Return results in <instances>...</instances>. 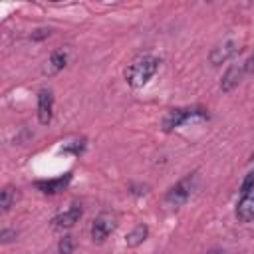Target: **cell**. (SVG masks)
<instances>
[{
    "mask_svg": "<svg viewBox=\"0 0 254 254\" xmlns=\"http://www.w3.org/2000/svg\"><path fill=\"white\" fill-rule=\"evenodd\" d=\"M159 67H161V58L153 54H143L125 67V81L129 87L141 89L157 75Z\"/></svg>",
    "mask_w": 254,
    "mask_h": 254,
    "instance_id": "obj_1",
    "label": "cell"
},
{
    "mask_svg": "<svg viewBox=\"0 0 254 254\" xmlns=\"http://www.w3.org/2000/svg\"><path fill=\"white\" fill-rule=\"evenodd\" d=\"M236 220L246 224L254 220V171L246 175L240 187V196L236 200Z\"/></svg>",
    "mask_w": 254,
    "mask_h": 254,
    "instance_id": "obj_2",
    "label": "cell"
},
{
    "mask_svg": "<svg viewBox=\"0 0 254 254\" xmlns=\"http://www.w3.org/2000/svg\"><path fill=\"white\" fill-rule=\"evenodd\" d=\"M192 119H208V113L204 109H200V107H177V109H171L163 117V131L171 133V131L179 129L181 125H185L187 121H192Z\"/></svg>",
    "mask_w": 254,
    "mask_h": 254,
    "instance_id": "obj_3",
    "label": "cell"
},
{
    "mask_svg": "<svg viewBox=\"0 0 254 254\" xmlns=\"http://www.w3.org/2000/svg\"><path fill=\"white\" fill-rule=\"evenodd\" d=\"M194 183H196V175H187L185 179H181L179 183H175L167 194H165V204L169 208H181L189 202L190 194H192V189H194Z\"/></svg>",
    "mask_w": 254,
    "mask_h": 254,
    "instance_id": "obj_4",
    "label": "cell"
},
{
    "mask_svg": "<svg viewBox=\"0 0 254 254\" xmlns=\"http://www.w3.org/2000/svg\"><path fill=\"white\" fill-rule=\"evenodd\" d=\"M115 228H117V214L111 210H101L91 222V228H89L91 240L95 244H103L115 232Z\"/></svg>",
    "mask_w": 254,
    "mask_h": 254,
    "instance_id": "obj_5",
    "label": "cell"
},
{
    "mask_svg": "<svg viewBox=\"0 0 254 254\" xmlns=\"http://www.w3.org/2000/svg\"><path fill=\"white\" fill-rule=\"evenodd\" d=\"M238 52H240V44H238L236 40L228 38V40H222L220 44H216V46L210 50L208 62H210V65H222V64H226V62H230Z\"/></svg>",
    "mask_w": 254,
    "mask_h": 254,
    "instance_id": "obj_6",
    "label": "cell"
},
{
    "mask_svg": "<svg viewBox=\"0 0 254 254\" xmlns=\"http://www.w3.org/2000/svg\"><path fill=\"white\" fill-rule=\"evenodd\" d=\"M81 216H83V208H81V204L71 202L69 208H65L64 212L56 214V216L50 220V224H52V228H56V230H67V228L75 226V224L79 222Z\"/></svg>",
    "mask_w": 254,
    "mask_h": 254,
    "instance_id": "obj_7",
    "label": "cell"
},
{
    "mask_svg": "<svg viewBox=\"0 0 254 254\" xmlns=\"http://www.w3.org/2000/svg\"><path fill=\"white\" fill-rule=\"evenodd\" d=\"M36 109H38V121L40 125H48L54 117V91L50 87H42L36 95Z\"/></svg>",
    "mask_w": 254,
    "mask_h": 254,
    "instance_id": "obj_8",
    "label": "cell"
},
{
    "mask_svg": "<svg viewBox=\"0 0 254 254\" xmlns=\"http://www.w3.org/2000/svg\"><path fill=\"white\" fill-rule=\"evenodd\" d=\"M246 71H244V64H230L226 67V71L222 73V79H220V91L222 93H230L234 87H238V83L244 79Z\"/></svg>",
    "mask_w": 254,
    "mask_h": 254,
    "instance_id": "obj_9",
    "label": "cell"
},
{
    "mask_svg": "<svg viewBox=\"0 0 254 254\" xmlns=\"http://www.w3.org/2000/svg\"><path fill=\"white\" fill-rule=\"evenodd\" d=\"M69 181H71V173H65V175L58 177V179L36 181L34 185H36V189H38L40 192H44V194H58V192H62V190L69 185Z\"/></svg>",
    "mask_w": 254,
    "mask_h": 254,
    "instance_id": "obj_10",
    "label": "cell"
},
{
    "mask_svg": "<svg viewBox=\"0 0 254 254\" xmlns=\"http://www.w3.org/2000/svg\"><path fill=\"white\" fill-rule=\"evenodd\" d=\"M67 62H69V52H67L65 48L54 50V52L50 54L48 62H46L44 71H46L48 75H56V73H60V71H62V69L67 65Z\"/></svg>",
    "mask_w": 254,
    "mask_h": 254,
    "instance_id": "obj_11",
    "label": "cell"
},
{
    "mask_svg": "<svg viewBox=\"0 0 254 254\" xmlns=\"http://www.w3.org/2000/svg\"><path fill=\"white\" fill-rule=\"evenodd\" d=\"M147 238H149V226H147L145 222H139V224H135V226L125 234V244H127L129 248H137V246H141Z\"/></svg>",
    "mask_w": 254,
    "mask_h": 254,
    "instance_id": "obj_12",
    "label": "cell"
},
{
    "mask_svg": "<svg viewBox=\"0 0 254 254\" xmlns=\"http://www.w3.org/2000/svg\"><path fill=\"white\" fill-rule=\"evenodd\" d=\"M20 198V190L12 185H6L0 192V212L8 214L12 210V206H16V200Z\"/></svg>",
    "mask_w": 254,
    "mask_h": 254,
    "instance_id": "obj_13",
    "label": "cell"
},
{
    "mask_svg": "<svg viewBox=\"0 0 254 254\" xmlns=\"http://www.w3.org/2000/svg\"><path fill=\"white\" fill-rule=\"evenodd\" d=\"M85 145H87V139L81 137V139H75V141H69L62 147V153H67V155H73V157H79L83 151H85Z\"/></svg>",
    "mask_w": 254,
    "mask_h": 254,
    "instance_id": "obj_14",
    "label": "cell"
},
{
    "mask_svg": "<svg viewBox=\"0 0 254 254\" xmlns=\"http://www.w3.org/2000/svg\"><path fill=\"white\" fill-rule=\"evenodd\" d=\"M73 248H75V240L71 234H64L58 242V254H73Z\"/></svg>",
    "mask_w": 254,
    "mask_h": 254,
    "instance_id": "obj_15",
    "label": "cell"
},
{
    "mask_svg": "<svg viewBox=\"0 0 254 254\" xmlns=\"http://www.w3.org/2000/svg\"><path fill=\"white\" fill-rule=\"evenodd\" d=\"M52 36V28H46V26H40V28H34L32 34H30V40L32 42H44L46 38Z\"/></svg>",
    "mask_w": 254,
    "mask_h": 254,
    "instance_id": "obj_16",
    "label": "cell"
},
{
    "mask_svg": "<svg viewBox=\"0 0 254 254\" xmlns=\"http://www.w3.org/2000/svg\"><path fill=\"white\" fill-rule=\"evenodd\" d=\"M18 238V230L16 228H2L0 230V242L2 244H10Z\"/></svg>",
    "mask_w": 254,
    "mask_h": 254,
    "instance_id": "obj_17",
    "label": "cell"
},
{
    "mask_svg": "<svg viewBox=\"0 0 254 254\" xmlns=\"http://www.w3.org/2000/svg\"><path fill=\"white\" fill-rule=\"evenodd\" d=\"M242 64H244V71H246V75H252V73H254V52H252Z\"/></svg>",
    "mask_w": 254,
    "mask_h": 254,
    "instance_id": "obj_18",
    "label": "cell"
},
{
    "mask_svg": "<svg viewBox=\"0 0 254 254\" xmlns=\"http://www.w3.org/2000/svg\"><path fill=\"white\" fill-rule=\"evenodd\" d=\"M206 254H224L220 248H210V250H206Z\"/></svg>",
    "mask_w": 254,
    "mask_h": 254,
    "instance_id": "obj_19",
    "label": "cell"
},
{
    "mask_svg": "<svg viewBox=\"0 0 254 254\" xmlns=\"http://www.w3.org/2000/svg\"><path fill=\"white\" fill-rule=\"evenodd\" d=\"M250 159H252V161H254V153H252V157H250Z\"/></svg>",
    "mask_w": 254,
    "mask_h": 254,
    "instance_id": "obj_20",
    "label": "cell"
}]
</instances>
